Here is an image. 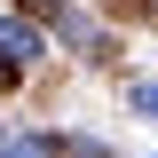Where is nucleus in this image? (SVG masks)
I'll return each mask as SVG.
<instances>
[{
	"mask_svg": "<svg viewBox=\"0 0 158 158\" xmlns=\"http://www.w3.org/2000/svg\"><path fill=\"white\" fill-rule=\"evenodd\" d=\"M0 158H63V150H56L48 135H8V142H0Z\"/></svg>",
	"mask_w": 158,
	"mask_h": 158,
	"instance_id": "f03ea898",
	"label": "nucleus"
},
{
	"mask_svg": "<svg viewBox=\"0 0 158 158\" xmlns=\"http://www.w3.org/2000/svg\"><path fill=\"white\" fill-rule=\"evenodd\" d=\"M8 71H16V63H0V87H8Z\"/></svg>",
	"mask_w": 158,
	"mask_h": 158,
	"instance_id": "39448f33",
	"label": "nucleus"
},
{
	"mask_svg": "<svg viewBox=\"0 0 158 158\" xmlns=\"http://www.w3.org/2000/svg\"><path fill=\"white\" fill-rule=\"evenodd\" d=\"M135 111H142V118H150V127H158V87H150V79H142V87H135Z\"/></svg>",
	"mask_w": 158,
	"mask_h": 158,
	"instance_id": "20e7f679",
	"label": "nucleus"
},
{
	"mask_svg": "<svg viewBox=\"0 0 158 158\" xmlns=\"http://www.w3.org/2000/svg\"><path fill=\"white\" fill-rule=\"evenodd\" d=\"M79 158H103V150H79Z\"/></svg>",
	"mask_w": 158,
	"mask_h": 158,
	"instance_id": "423d86ee",
	"label": "nucleus"
},
{
	"mask_svg": "<svg viewBox=\"0 0 158 158\" xmlns=\"http://www.w3.org/2000/svg\"><path fill=\"white\" fill-rule=\"evenodd\" d=\"M56 24H63V32H71V40H79V48H95V24L79 16V8H56Z\"/></svg>",
	"mask_w": 158,
	"mask_h": 158,
	"instance_id": "7ed1b4c3",
	"label": "nucleus"
},
{
	"mask_svg": "<svg viewBox=\"0 0 158 158\" xmlns=\"http://www.w3.org/2000/svg\"><path fill=\"white\" fill-rule=\"evenodd\" d=\"M32 56H48V40H40L24 16H0V63H32Z\"/></svg>",
	"mask_w": 158,
	"mask_h": 158,
	"instance_id": "f257e3e1",
	"label": "nucleus"
}]
</instances>
